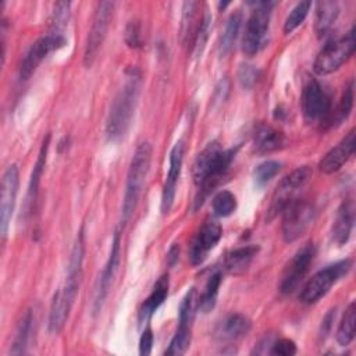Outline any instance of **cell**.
I'll return each instance as SVG.
<instances>
[{
    "label": "cell",
    "mask_w": 356,
    "mask_h": 356,
    "mask_svg": "<svg viewBox=\"0 0 356 356\" xmlns=\"http://www.w3.org/2000/svg\"><path fill=\"white\" fill-rule=\"evenodd\" d=\"M83 256H85V242H83V231L81 229L76 235V239L71 250L65 282L54 293L50 305L49 330L51 334H58L64 328L70 317V312L78 295L81 280H82Z\"/></svg>",
    "instance_id": "cell-1"
},
{
    "label": "cell",
    "mask_w": 356,
    "mask_h": 356,
    "mask_svg": "<svg viewBox=\"0 0 356 356\" xmlns=\"http://www.w3.org/2000/svg\"><path fill=\"white\" fill-rule=\"evenodd\" d=\"M235 157V149H222L217 142L209 143L195 159L192 167L193 181L197 186L196 207L227 175Z\"/></svg>",
    "instance_id": "cell-2"
},
{
    "label": "cell",
    "mask_w": 356,
    "mask_h": 356,
    "mask_svg": "<svg viewBox=\"0 0 356 356\" xmlns=\"http://www.w3.org/2000/svg\"><path fill=\"white\" fill-rule=\"evenodd\" d=\"M140 83L142 79L139 71L136 68H131L127 74L124 86L121 88L110 107L106 122V134L110 140H117L122 138L128 131L138 103Z\"/></svg>",
    "instance_id": "cell-3"
},
{
    "label": "cell",
    "mask_w": 356,
    "mask_h": 356,
    "mask_svg": "<svg viewBox=\"0 0 356 356\" xmlns=\"http://www.w3.org/2000/svg\"><path fill=\"white\" fill-rule=\"evenodd\" d=\"M152 161V146L147 142L140 143L131 160L128 175H127V185L122 202V221H128L134 214L139 196L142 193V188L146 179V175L150 168Z\"/></svg>",
    "instance_id": "cell-4"
},
{
    "label": "cell",
    "mask_w": 356,
    "mask_h": 356,
    "mask_svg": "<svg viewBox=\"0 0 356 356\" xmlns=\"http://www.w3.org/2000/svg\"><path fill=\"white\" fill-rule=\"evenodd\" d=\"M273 6V1L254 3L242 39V51L249 57L257 54L266 44Z\"/></svg>",
    "instance_id": "cell-5"
},
{
    "label": "cell",
    "mask_w": 356,
    "mask_h": 356,
    "mask_svg": "<svg viewBox=\"0 0 356 356\" xmlns=\"http://www.w3.org/2000/svg\"><path fill=\"white\" fill-rule=\"evenodd\" d=\"M355 28L345 36L328 42L314 61V71L318 75H328L346 63L355 51Z\"/></svg>",
    "instance_id": "cell-6"
},
{
    "label": "cell",
    "mask_w": 356,
    "mask_h": 356,
    "mask_svg": "<svg viewBox=\"0 0 356 356\" xmlns=\"http://www.w3.org/2000/svg\"><path fill=\"white\" fill-rule=\"evenodd\" d=\"M350 267V260H342L317 271L303 286L299 296L300 300L306 305L318 302L335 282H338L343 275L348 274Z\"/></svg>",
    "instance_id": "cell-7"
},
{
    "label": "cell",
    "mask_w": 356,
    "mask_h": 356,
    "mask_svg": "<svg viewBox=\"0 0 356 356\" xmlns=\"http://www.w3.org/2000/svg\"><path fill=\"white\" fill-rule=\"evenodd\" d=\"M310 178L312 170L307 165L299 167L293 170L291 174H288L274 191L271 204L267 211V221L273 220L275 216H278V213H282V210L296 199L298 193L306 186Z\"/></svg>",
    "instance_id": "cell-8"
},
{
    "label": "cell",
    "mask_w": 356,
    "mask_h": 356,
    "mask_svg": "<svg viewBox=\"0 0 356 356\" xmlns=\"http://www.w3.org/2000/svg\"><path fill=\"white\" fill-rule=\"evenodd\" d=\"M314 206L306 200L295 199L282 210V236L285 242H295L313 224Z\"/></svg>",
    "instance_id": "cell-9"
},
{
    "label": "cell",
    "mask_w": 356,
    "mask_h": 356,
    "mask_svg": "<svg viewBox=\"0 0 356 356\" xmlns=\"http://www.w3.org/2000/svg\"><path fill=\"white\" fill-rule=\"evenodd\" d=\"M113 10H114V3L111 1H100L97 4L93 22L86 39L85 53H83V64L88 68L93 65L97 57V53L106 39L107 29L113 17Z\"/></svg>",
    "instance_id": "cell-10"
},
{
    "label": "cell",
    "mask_w": 356,
    "mask_h": 356,
    "mask_svg": "<svg viewBox=\"0 0 356 356\" xmlns=\"http://www.w3.org/2000/svg\"><path fill=\"white\" fill-rule=\"evenodd\" d=\"M303 115L309 124L327 122L331 117V97L316 79L309 81L303 90Z\"/></svg>",
    "instance_id": "cell-11"
},
{
    "label": "cell",
    "mask_w": 356,
    "mask_h": 356,
    "mask_svg": "<svg viewBox=\"0 0 356 356\" xmlns=\"http://www.w3.org/2000/svg\"><path fill=\"white\" fill-rule=\"evenodd\" d=\"M65 44V38L64 35H57V33H47L38 40H35L28 51L25 53L21 67H19V78L21 79H28L38 65L46 58L51 51L63 47Z\"/></svg>",
    "instance_id": "cell-12"
},
{
    "label": "cell",
    "mask_w": 356,
    "mask_h": 356,
    "mask_svg": "<svg viewBox=\"0 0 356 356\" xmlns=\"http://www.w3.org/2000/svg\"><path fill=\"white\" fill-rule=\"evenodd\" d=\"M314 256H316L314 245L307 243L302 249H299L298 253L292 257V260L289 261V264L286 266V268L282 274L281 284H280V291L284 295L292 293L299 286V284L305 278L310 264L313 263Z\"/></svg>",
    "instance_id": "cell-13"
},
{
    "label": "cell",
    "mask_w": 356,
    "mask_h": 356,
    "mask_svg": "<svg viewBox=\"0 0 356 356\" xmlns=\"http://www.w3.org/2000/svg\"><path fill=\"white\" fill-rule=\"evenodd\" d=\"M19 185V172L15 164L7 167L1 179V197H0V234L3 239L7 236L10 221L13 217L15 199Z\"/></svg>",
    "instance_id": "cell-14"
},
{
    "label": "cell",
    "mask_w": 356,
    "mask_h": 356,
    "mask_svg": "<svg viewBox=\"0 0 356 356\" xmlns=\"http://www.w3.org/2000/svg\"><path fill=\"white\" fill-rule=\"evenodd\" d=\"M193 302H195V289L191 288L179 306V324L174 338L171 339L170 346L165 350V355H182L189 348L191 324L193 318Z\"/></svg>",
    "instance_id": "cell-15"
},
{
    "label": "cell",
    "mask_w": 356,
    "mask_h": 356,
    "mask_svg": "<svg viewBox=\"0 0 356 356\" xmlns=\"http://www.w3.org/2000/svg\"><path fill=\"white\" fill-rule=\"evenodd\" d=\"M222 235V228L216 220H206L199 228L189 249V259L193 266L203 263L207 253L218 243Z\"/></svg>",
    "instance_id": "cell-16"
},
{
    "label": "cell",
    "mask_w": 356,
    "mask_h": 356,
    "mask_svg": "<svg viewBox=\"0 0 356 356\" xmlns=\"http://www.w3.org/2000/svg\"><path fill=\"white\" fill-rule=\"evenodd\" d=\"M120 248H121V235L120 232L117 231L114 234V238H113V242H111V249H110V256H108V260L99 277V281H97V286H96V291H95V300H93V313H99L102 306H103V302L108 293V289H110V285H111V281L114 278V274L117 271V266H118V261H120Z\"/></svg>",
    "instance_id": "cell-17"
},
{
    "label": "cell",
    "mask_w": 356,
    "mask_h": 356,
    "mask_svg": "<svg viewBox=\"0 0 356 356\" xmlns=\"http://www.w3.org/2000/svg\"><path fill=\"white\" fill-rule=\"evenodd\" d=\"M182 160H184V143L179 140L177 142L170 153V168L168 174L163 186V196H161V211L168 213L175 197V188L177 182L181 174V167H182Z\"/></svg>",
    "instance_id": "cell-18"
},
{
    "label": "cell",
    "mask_w": 356,
    "mask_h": 356,
    "mask_svg": "<svg viewBox=\"0 0 356 356\" xmlns=\"http://www.w3.org/2000/svg\"><path fill=\"white\" fill-rule=\"evenodd\" d=\"M355 153V129H352L335 147H332L320 161V171L332 174L338 171Z\"/></svg>",
    "instance_id": "cell-19"
},
{
    "label": "cell",
    "mask_w": 356,
    "mask_h": 356,
    "mask_svg": "<svg viewBox=\"0 0 356 356\" xmlns=\"http://www.w3.org/2000/svg\"><path fill=\"white\" fill-rule=\"evenodd\" d=\"M286 146L285 135L266 124H260L253 135V150L257 154H268Z\"/></svg>",
    "instance_id": "cell-20"
},
{
    "label": "cell",
    "mask_w": 356,
    "mask_h": 356,
    "mask_svg": "<svg viewBox=\"0 0 356 356\" xmlns=\"http://www.w3.org/2000/svg\"><path fill=\"white\" fill-rule=\"evenodd\" d=\"M250 330V321L248 317L239 313L225 316L216 327L214 337L218 341L232 342L245 337Z\"/></svg>",
    "instance_id": "cell-21"
},
{
    "label": "cell",
    "mask_w": 356,
    "mask_h": 356,
    "mask_svg": "<svg viewBox=\"0 0 356 356\" xmlns=\"http://www.w3.org/2000/svg\"><path fill=\"white\" fill-rule=\"evenodd\" d=\"M353 220H355V209H353L352 200L342 202L332 225V239L338 245H343L349 239V235L353 227Z\"/></svg>",
    "instance_id": "cell-22"
},
{
    "label": "cell",
    "mask_w": 356,
    "mask_h": 356,
    "mask_svg": "<svg viewBox=\"0 0 356 356\" xmlns=\"http://www.w3.org/2000/svg\"><path fill=\"white\" fill-rule=\"evenodd\" d=\"M168 293V275H161L157 282L153 286V291L150 295L145 299V302L140 306L139 310V323H146L153 313L161 306V303L165 300Z\"/></svg>",
    "instance_id": "cell-23"
},
{
    "label": "cell",
    "mask_w": 356,
    "mask_h": 356,
    "mask_svg": "<svg viewBox=\"0 0 356 356\" xmlns=\"http://www.w3.org/2000/svg\"><path fill=\"white\" fill-rule=\"evenodd\" d=\"M49 142H50V135L46 136V139L42 143L38 160L35 163L32 175H31V181H29V186H28V193H26V199H25V214H29L32 211L33 203L36 200V195H38V186L40 182V177L46 164V157H47V150H49Z\"/></svg>",
    "instance_id": "cell-24"
},
{
    "label": "cell",
    "mask_w": 356,
    "mask_h": 356,
    "mask_svg": "<svg viewBox=\"0 0 356 356\" xmlns=\"http://www.w3.org/2000/svg\"><path fill=\"white\" fill-rule=\"evenodd\" d=\"M257 252L259 246L256 245H248L234 249L229 253H227L224 259V268L231 274H241L250 266Z\"/></svg>",
    "instance_id": "cell-25"
},
{
    "label": "cell",
    "mask_w": 356,
    "mask_h": 356,
    "mask_svg": "<svg viewBox=\"0 0 356 356\" xmlns=\"http://www.w3.org/2000/svg\"><path fill=\"white\" fill-rule=\"evenodd\" d=\"M339 14V7L337 1H320L316 10V32L321 38L334 25Z\"/></svg>",
    "instance_id": "cell-26"
},
{
    "label": "cell",
    "mask_w": 356,
    "mask_h": 356,
    "mask_svg": "<svg viewBox=\"0 0 356 356\" xmlns=\"http://www.w3.org/2000/svg\"><path fill=\"white\" fill-rule=\"evenodd\" d=\"M32 321H33L32 312L28 310L18 324V328H17V332H15V337L13 341V346L10 349L11 355L26 353V346H28V341H29L31 330H32Z\"/></svg>",
    "instance_id": "cell-27"
},
{
    "label": "cell",
    "mask_w": 356,
    "mask_h": 356,
    "mask_svg": "<svg viewBox=\"0 0 356 356\" xmlns=\"http://www.w3.org/2000/svg\"><path fill=\"white\" fill-rule=\"evenodd\" d=\"M355 324H356V305H355V302H352L346 307V310L343 313V317L339 323L338 331H337V341H338L339 345L346 346L353 341V338H355Z\"/></svg>",
    "instance_id": "cell-28"
},
{
    "label": "cell",
    "mask_w": 356,
    "mask_h": 356,
    "mask_svg": "<svg viewBox=\"0 0 356 356\" xmlns=\"http://www.w3.org/2000/svg\"><path fill=\"white\" fill-rule=\"evenodd\" d=\"M241 24H242V14L241 11H236L234 13L227 24H225V28H224V32H222V36H221V42H220V53L221 56H225L234 46L236 38H238V33H239V28H241Z\"/></svg>",
    "instance_id": "cell-29"
},
{
    "label": "cell",
    "mask_w": 356,
    "mask_h": 356,
    "mask_svg": "<svg viewBox=\"0 0 356 356\" xmlns=\"http://www.w3.org/2000/svg\"><path fill=\"white\" fill-rule=\"evenodd\" d=\"M221 273L216 271L214 274L210 275L203 293L199 298V309L203 313H209L214 306H216V300H217V295H218V289H220V284H221Z\"/></svg>",
    "instance_id": "cell-30"
},
{
    "label": "cell",
    "mask_w": 356,
    "mask_h": 356,
    "mask_svg": "<svg viewBox=\"0 0 356 356\" xmlns=\"http://www.w3.org/2000/svg\"><path fill=\"white\" fill-rule=\"evenodd\" d=\"M70 6L68 1H58L54 4L50 17V33L63 35L70 18Z\"/></svg>",
    "instance_id": "cell-31"
},
{
    "label": "cell",
    "mask_w": 356,
    "mask_h": 356,
    "mask_svg": "<svg viewBox=\"0 0 356 356\" xmlns=\"http://www.w3.org/2000/svg\"><path fill=\"white\" fill-rule=\"evenodd\" d=\"M236 209V197L229 191L218 192L213 199V210L218 217H228Z\"/></svg>",
    "instance_id": "cell-32"
},
{
    "label": "cell",
    "mask_w": 356,
    "mask_h": 356,
    "mask_svg": "<svg viewBox=\"0 0 356 356\" xmlns=\"http://www.w3.org/2000/svg\"><path fill=\"white\" fill-rule=\"evenodd\" d=\"M310 7H312V1H300V3H298L292 8V11L289 13V15L285 19L284 32L285 33L293 32L305 21V18L307 17V14L310 11Z\"/></svg>",
    "instance_id": "cell-33"
},
{
    "label": "cell",
    "mask_w": 356,
    "mask_h": 356,
    "mask_svg": "<svg viewBox=\"0 0 356 356\" xmlns=\"http://www.w3.org/2000/svg\"><path fill=\"white\" fill-rule=\"evenodd\" d=\"M281 170V163L278 161H274V160H268V161H264L261 164H259L254 170V182L261 186L264 184H267L268 181H271Z\"/></svg>",
    "instance_id": "cell-34"
},
{
    "label": "cell",
    "mask_w": 356,
    "mask_h": 356,
    "mask_svg": "<svg viewBox=\"0 0 356 356\" xmlns=\"http://www.w3.org/2000/svg\"><path fill=\"white\" fill-rule=\"evenodd\" d=\"M352 106H353V82L349 83V86L345 89L343 92V96L341 99V103H339V107H338V111L335 113V121L337 122H341L342 120L348 118V115L350 114V110H352Z\"/></svg>",
    "instance_id": "cell-35"
},
{
    "label": "cell",
    "mask_w": 356,
    "mask_h": 356,
    "mask_svg": "<svg viewBox=\"0 0 356 356\" xmlns=\"http://www.w3.org/2000/svg\"><path fill=\"white\" fill-rule=\"evenodd\" d=\"M257 78H259V71L253 65H250V64L239 65L238 79L243 88H246V89L253 88L254 83L257 82Z\"/></svg>",
    "instance_id": "cell-36"
},
{
    "label": "cell",
    "mask_w": 356,
    "mask_h": 356,
    "mask_svg": "<svg viewBox=\"0 0 356 356\" xmlns=\"http://www.w3.org/2000/svg\"><path fill=\"white\" fill-rule=\"evenodd\" d=\"M268 353L278 355V356H292L296 353V345L292 339L282 338V339L275 341L271 345V349L268 350Z\"/></svg>",
    "instance_id": "cell-37"
},
{
    "label": "cell",
    "mask_w": 356,
    "mask_h": 356,
    "mask_svg": "<svg viewBox=\"0 0 356 356\" xmlns=\"http://www.w3.org/2000/svg\"><path fill=\"white\" fill-rule=\"evenodd\" d=\"M125 42L129 47H139L142 40H140V26L136 21H131L127 25L125 29Z\"/></svg>",
    "instance_id": "cell-38"
},
{
    "label": "cell",
    "mask_w": 356,
    "mask_h": 356,
    "mask_svg": "<svg viewBox=\"0 0 356 356\" xmlns=\"http://www.w3.org/2000/svg\"><path fill=\"white\" fill-rule=\"evenodd\" d=\"M210 21H211V18H210V15L206 13L204 17H203V19H202V22H200V25H199V32L196 33L195 50H196L197 54L202 53V49H203L204 43H206V39H207V35H209V25H210Z\"/></svg>",
    "instance_id": "cell-39"
},
{
    "label": "cell",
    "mask_w": 356,
    "mask_h": 356,
    "mask_svg": "<svg viewBox=\"0 0 356 356\" xmlns=\"http://www.w3.org/2000/svg\"><path fill=\"white\" fill-rule=\"evenodd\" d=\"M196 3L193 1H186L184 3V15H182V35H188L191 31L192 21L195 18V11H196Z\"/></svg>",
    "instance_id": "cell-40"
},
{
    "label": "cell",
    "mask_w": 356,
    "mask_h": 356,
    "mask_svg": "<svg viewBox=\"0 0 356 356\" xmlns=\"http://www.w3.org/2000/svg\"><path fill=\"white\" fill-rule=\"evenodd\" d=\"M152 345H153V334L150 328H146L139 339V353L142 356H147L152 352Z\"/></svg>",
    "instance_id": "cell-41"
},
{
    "label": "cell",
    "mask_w": 356,
    "mask_h": 356,
    "mask_svg": "<svg viewBox=\"0 0 356 356\" xmlns=\"http://www.w3.org/2000/svg\"><path fill=\"white\" fill-rule=\"evenodd\" d=\"M178 254H179V248L177 245H174L170 252H168V260H170V264H174L177 260H178Z\"/></svg>",
    "instance_id": "cell-42"
}]
</instances>
